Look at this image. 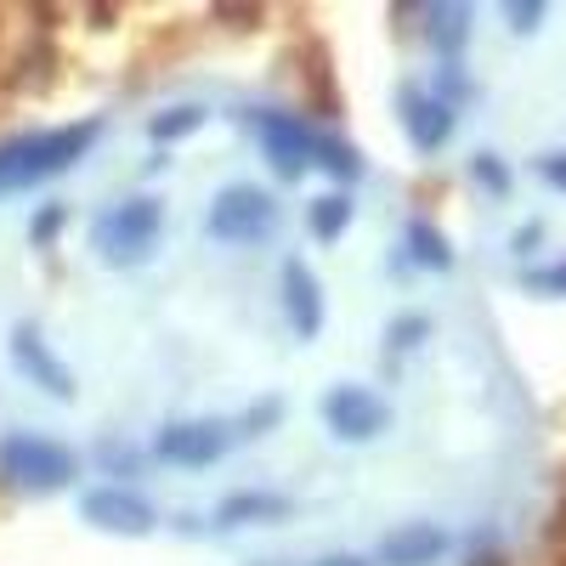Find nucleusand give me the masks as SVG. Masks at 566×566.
I'll return each mask as SVG.
<instances>
[{
	"label": "nucleus",
	"mask_w": 566,
	"mask_h": 566,
	"mask_svg": "<svg viewBox=\"0 0 566 566\" xmlns=\"http://www.w3.org/2000/svg\"><path fill=\"white\" fill-rule=\"evenodd\" d=\"M97 136H103L97 119H80V125L29 130V136L0 142V193H12V187H34V181H45V176L74 170Z\"/></svg>",
	"instance_id": "1"
},
{
	"label": "nucleus",
	"mask_w": 566,
	"mask_h": 566,
	"mask_svg": "<svg viewBox=\"0 0 566 566\" xmlns=\"http://www.w3.org/2000/svg\"><path fill=\"white\" fill-rule=\"evenodd\" d=\"M159 227H165V205L159 199H119L108 205L97 221H91V250H97L108 266H136L142 255L154 250L159 239Z\"/></svg>",
	"instance_id": "2"
},
{
	"label": "nucleus",
	"mask_w": 566,
	"mask_h": 566,
	"mask_svg": "<svg viewBox=\"0 0 566 566\" xmlns=\"http://www.w3.org/2000/svg\"><path fill=\"white\" fill-rule=\"evenodd\" d=\"M272 221H277V199L266 193V187L232 181L210 205V239H221V244H261L272 232Z\"/></svg>",
	"instance_id": "3"
},
{
	"label": "nucleus",
	"mask_w": 566,
	"mask_h": 566,
	"mask_svg": "<svg viewBox=\"0 0 566 566\" xmlns=\"http://www.w3.org/2000/svg\"><path fill=\"white\" fill-rule=\"evenodd\" d=\"M0 470H7L12 482L34 488V493H57V488L74 482V453L63 442H45V437L18 431V437L0 442Z\"/></svg>",
	"instance_id": "4"
},
{
	"label": "nucleus",
	"mask_w": 566,
	"mask_h": 566,
	"mask_svg": "<svg viewBox=\"0 0 566 566\" xmlns=\"http://www.w3.org/2000/svg\"><path fill=\"white\" fill-rule=\"evenodd\" d=\"M232 437H239V424H227V419H176V424H165V431L154 437V453L165 464L205 470V464H216L232 448Z\"/></svg>",
	"instance_id": "5"
},
{
	"label": "nucleus",
	"mask_w": 566,
	"mask_h": 566,
	"mask_svg": "<svg viewBox=\"0 0 566 566\" xmlns=\"http://www.w3.org/2000/svg\"><path fill=\"white\" fill-rule=\"evenodd\" d=\"M323 424L340 442H368V437H380L391 424V408H386V397H374L368 386H335L323 397Z\"/></svg>",
	"instance_id": "6"
},
{
	"label": "nucleus",
	"mask_w": 566,
	"mask_h": 566,
	"mask_svg": "<svg viewBox=\"0 0 566 566\" xmlns=\"http://www.w3.org/2000/svg\"><path fill=\"white\" fill-rule=\"evenodd\" d=\"M261 142H266V154H272V170L283 181H295L306 165L323 159V142L328 136H317V125H306L295 114H261Z\"/></svg>",
	"instance_id": "7"
},
{
	"label": "nucleus",
	"mask_w": 566,
	"mask_h": 566,
	"mask_svg": "<svg viewBox=\"0 0 566 566\" xmlns=\"http://www.w3.org/2000/svg\"><path fill=\"white\" fill-rule=\"evenodd\" d=\"M80 515H85L91 527L119 533V538L154 533V504L136 499V493H125V488H91V493H80Z\"/></svg>",
	"instance_id": "8"
},
{
	"label": "nucleus",
	"mask_w": 566,
	"mask_h": 566,
	"mask_svg": "<svg viewBox=\"0 0 566 566\" xmlns=\"http://www.w3.org/2000/svg\"><path fill=\"white\" fill-rule=\"evenodd\" d=\"M12 363L29 386H40L45 397H57V402H74V374L52 357V346L40 340V328L34 323H18L12 328Z\"/></svg>",
	"instance_id": "9"
},
{
	"label": "nucleus",
	"mask_w": 566,
	"mask_h": 566,
	"mask_svg": "<svg viewBox=\"0 0 566 566\" xmlns=\"http://www.w3.org/2000/svg\"><path fill=\"white\" fill-rule=\"evenodd\" d=\"M277 306H283V317H290V328L301 340H312L323 328V283L312 277V266L301 255H290L277 272Z\"/></svg>",
	"instance_id": "10"
},
{
	"label": "nucleus",
	"mask_w": 566,
	"mask_h": 566,
	"mask_svg": "<svg viewBox=\"0 0 566 566\" xmlns=\"http://www.w3.org/2000/svg\"><path fill=\"white\" fill-rule=\"evenodd\" d=\"M402 125H408V142L419 154H437L442 142H448V130H453V114H448V103H437V97H424V91H402Z\"/></svg>",
	"instance_id": "11"
},
{
	"label": "nucleus",
	"mask_w": 566,
	"mask_h": 566,
	"mask_svg": "<svg viewBox=\"0 0 566 566\" xmlns=\"http://www.w3.org/2000/svg\"><path fill=\"white\" fill-rule=\"evenodd\" d=\"M442 549H448V533H442V527L413 522V527H397V533L380 544V560H386V566H431Z\"/></svg>",
	"instance_id": "12"
},
{
	"label": "nucleus",
	"mask_w": 566,
	"mask_h": 566,
	"mask_svg": "<svg viewBox=\"0 0 566 566\" xmlns=\"http://www.w3.org/2000/svg\"><path fill=\"white\" fill-rule=\"evenodd\" d=\"M301 91H306V103L323 114V119H335L340 114V91H335V69H328V45L323 40H306L301 45Z\"/></svg>",
	"instance_id": "13"
},
{
	"label": "nucleus",
	"mask_w": 566,
	"mask_h": 566,
	"mask_svg": "<svg viewBox=\"0 0 566 566\" xmlns=\"http://www.w3.org/2000/svg\"><path fill=\"white\" fill-rule=\"evenodd\" d=\"M283 515H290V499L283 493H232L216 504L221 527H261V522H283Z\"/></svg>",
	"instance_id": "14"
},
{
	"label": "nucleus",
	"mask_w": 566,
	"mask_h": 566,
	"mask_svg": "<svg viewBox=\"0 0 566 566\" xmlns=\"http://www.w3.org/2000/svg\"><path fill=\"white\" fill-rule=\"evenodd\" d=\"M346 221H352V199H346V193H323V199H312V210H306L312 239H323V244H335L340 232H346Z\"/></svg>",
	"instance_id": "15"
},
{
	"label": "nucleus",
	"mask_w": 566,
	"mask_h": 566,
	"mask_svg": "<svg viewBox=\"0 0 566 566\" xmlns=\"http://www.w3.org/2000/svg\"><path fill=\"white\" fill-rule=\"evenodd\" d=\"M205 125V108L199 103H181V108H165L159 119H148V136L154 142H176V136H193Z\"/></svg>",
	"instance_id": "16"
},
{
	"label": "nucleus",
	"mask_w": 566,
	"mask_h": 566,
	"mask_svg": "<svg viewBox=\"0 0 566 566\" xmlns=\"http://www.w3.org/2000/svg\"><path fill=\"white\" fill-rule=\"evenodd\" d=\"M431 18H437V23H431V40L453 57L459 45H464V18H470V12H464V7H431Z\"/></svg>",
	"instance_id": "17"
},
{
	"label": "nucleus",
	"mask_w": 566,
	"mask_h": 566,
	"mask_svg": "<svg viewBox=\"0 0 566 566\" xmlns=\"http://www.w3.org/2000/svg\"><path fill=\"white\" fill-rule=\"evenodd\" d=\"M408 244H413V255H419L424 266H448V244H442V232H431L424 221H413V227H408Z\"/></svg>",
	"instance_id": "18"
},
{
	"label": "nucleus",
	"mask_w": 566,
	"mask_h": 566,
	"mask_svg": "<svg viewBox=\"0 0 566 566\" xmlns=\"http://www.w3.org/2000/svg\"><path fill=\"white\" fill-rule=\"evenodd\" d=\"M63 221H69V210H63V205H40V210H34V221H29V239H34V244H52L57 232H63Z\"/></svg>",
	"instance_id": "19"
},
{
	"label": "nucleus",
	"mask_w": 566,
	"mask_h": 566,
	"mask_svg": "<svg viewBox=\"0 0 566 566\" xmlns=\"http://www.w3.org/2000/svg\"><path fill=\"white\" fill-rule=\"evenodd\" d=\"M476 176H482V181L493 187V193H499V187H510V176H504V170L493 165V154H482V159H476Z\"/></svg>",
	"instance_id": "20"
},
{
	"label": "nucleus",
	"mask_w": 566,
	"mask_h": 566,
	"mask_svg": "<svg viewBox=\"0 0 566 566\" xmlns=\"http://www.w3.org/2000/svg\"><path fill=\"white\" fill-rule=\"evenodd\" d=\"M533 283H538V290H566V261L549 266V272H533Z\"/></svg>",
	"instance_id": "21"
},
{
	"label": "nucleus",
	"mask_w": 566,
	"mask_h": 566,
	"mask_svg": "<svg viewBox=\"0 0 566 566\" xmlns=\"http://www.w3.org/2000/svg\"><path fill=\"white\" fill-rule=\"evenodd\" d=\"M510 18H515V29H538V18H544V7H504Z\"/></svg>",
	"instance_id": "22"
},
{
	"label": "nucleus",
	"mask_w": 566,
	"mask_h": 566,
	"mask_svg": "<svg viewBox=\"0 0 566 566\" xmlns=\"http://www.w3.org/2000/svg\"><path fill=\"white\" fill-rule=\"evenodd\" d=\"M544 176H549L555 187H566V154H549V159H544Z\"/></svg>",
	"instance_id": "23"
},
{
	"label": "nucleus",
	"mask_w": 566,
	"mask_h": 566,
	"mask_svg": "<svg viewBox=\"0 0 566 566\" xmlns=\"http://www.w3.org/2000/svg\"><path fill=\"white\" fill-rule=\"evenodd\" d=\"M317 566H368V560H363V555H323Z\"/></svg>",
	"instance_id": "24"
}]
</instances>
